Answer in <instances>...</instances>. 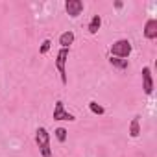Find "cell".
Returning <instances> with one entry per match:
<instances>
[{
	"label": "cell",
	"instance_id": "4",
	"mask_svg": "<svg viewBox=\"0 0 157 157\" xmlns=\"http://www.w3.org/2000/svg\"><path fill=\"white\" fill-rule=\"evenodd\" d=\"M65 10H67V13L70 15V17H80L82 15V11H83V2L82 0H67L65 2Z\"/></svg>",
	"mask_w": 157,
	"mask_h": 157
},
{
	"label": "cell",
	"instance_id": "3",
	"mask_svg": "<svg viewBox=\"0 0 157 157\" xmlns=\"http://www.w3.org/2000/svg\"><path fill=\"white\" fill-rule=\"evenodd\" d=\"M67 59H68V48H61L56 56V67H57V72H59V78H61V83L65 85L67 83Z\"/></svg>",
	"mask_w": 157,
	"mask_h": 157
},
{
	"label": "cell",
	"instance_id": "5",
	"mask_svg": "<svg viewBox=\"0 0 157 157\" xmlns=\"http://www.w3.org/2000/svg\"><path fill=\"white\" fill-rule=\"evenodd\" d=\"M54 120H76L74 118V115H70L68 111H65V105H63V102L61 100H57L56 102V107H54Z\"/></svg>",
	"mask_w": 157,
	"mask_h": 157
},
{
	"label": "cell",
	"instance_id": "12",
	"mask_svg": "<svg viewBox=\"0 0 157 157\" xmlns=\"http://www.w3.org/2000/svg\"><path fill=\"white\" fill-rule=\"evenodd\" d=\"M89 109H91L94 115H104V111H105V109H104L100 104H96V102H89Z\"/></svg>",
	"mask_w": 157,
	"mask_h": 157
},
{
	"label": "cell",
	"instance_id": "7",
	"mask_svg": "<svg viewBox=\"0 0 157 157\" xmlns=\"http://www.w3.org/2000/svg\"><path fill=\"white\" fill-rule=\"evenodd\" d=\"M144 37L146 39H155L157 37V21L155 19H148L144 24Z\"/></svg>",
	"mask_w": 157,
	"mask_h": 157
},
{
	"label": "cell",
	"instance_id": "1",
	"mask_svg": "<svg viewBox=\"0 0 157 157\" xmlns=\"http://www.w3.org/2000/svg\"><path fill=\"white\" fill-rule=\"evenodd\" d=\"M35 142L41 150L43 157H52V150H50V133L44 128H39L35 131Z\"/></svg>",
	"mask_w": 157,
	"mask_h": 157
},
{
	"label": "cell",
	"instance_id": "14",
	"mask_svg": "<svg viewBox=\"0 0 157 157\" xmlns=\"http://www.w3.org/2000/svg\"><path fill=\"white\" fill-rule=\"evenodd\" d=\"M50 46H52V41H50V39H44L43 44H41V48H39V52H41V54H46V52L50 50Z\"/></svg>",
	"mask_w": 157,
	"mask_h": 157
},
{
	"label": "cell",
	"instance_id": "13",
	"mask_svg": "<svg viewBox=\"0 0 157 157\" xmlns=\"http://www.w3.org/2000/svg\"><path fill=\"white\" fill-rule=\"evenodd\" d=\"M54 133H56V139H57L59 142H65V140H67V129H65V128H57Z\"/></svg>",
	"mask_w": 157,
	"mask_h": 157
},
{
	"label": "cell",
	"instance_id": "9",
	"mask_svg": "<svg viewBox=\"0 0 157 157\" xmlns=\"http://www.w3.org/2000/svg\"><path fill=\"white\" fill-rule=\"evenodd\" d=\"M100 26H102V17L100 15H94L93 19H91V22H89V33H98V30H100Z\"/></svg>",
	"mask_w": 157,
	"mask_h": 157
},
{
	"label": "cell",
	"instance_id": "8",
	"mask_svg": "<svg viewBox=\"0 0 157 157\" xmlns=\"http://www.w3.org/2000/svg\"><path fill=\"white\" fill-rule=\"evenodd\" d=\"M74 43V32H65V33H61L59 35V44H61V48H68L70 44Z\"/></svg>",
	"mask_w": 157,
	"mask_h": 157
},
{
	"label": "cell",
	"instance_id": "10",
	"mask_svg": "<svg viewBox=\"0 0 157 157\" xmlns=\"http://www.w3.org/2000/svg\"><path fill=\"white\" fill-rule=\"evenodd\" d=\"M129 135H131L133 139H137V137L140 135V124H139V117H135V118L131 120V124H129Z\"/></svg>",
	"mask_w": 157,
	"mask_h": 157
},
{
	"label": "cell",
	"instance_id": "11",
	"mask_svg": "<svg viewBox=\"0 0 157 157\" xmlns=\"http://www.w3.org/2000/svg\"><path fill=\"white\" fill-rule=\"evenodd\" d=\"M109 61H111L113 67H117V68H120V70H126L128 65H129V61H128V59H122V57H111Z\"/></svg>",
	"mask_w": 157,
	"mask_h": 157
},
{
	"label": "cell",
	"instance_id": "6",
	"mask_svg": "<svg viewBox=\"0 0 157 157\" xmlns=\"http://www.w3.org/2000/svg\"><path fill=\"white\" fill-rule=\"evenodd\" d=\"M142 89L146 94H151L153 93V80H151V70L150 67H144L142 68Z\"/></svg>",
	"mask_w": 157,
	"mask_h": 157
},
{
	"label": "cell",
	"instance_id": "2",
	"mask_svg": "<svg viewBox=\"0 0 157 157\" xmlns=\"http://www.w3.org/2000/svg\"><path fill=\"white\" fill-rule=\"evenodd\" d=\"M131 43L128 39H118L111 44V57H122L126 59L129 54H131Z\"/></svg>",
	"mask_w": 157,
	"mask_h": 157
}]
</instances>
